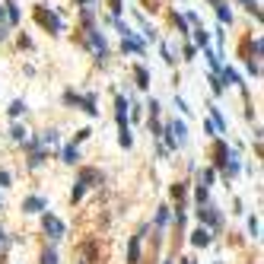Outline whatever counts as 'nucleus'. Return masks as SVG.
Returning a JSON list of instances; mask_svg holds the SVG:
<instances>
[{
	"mask_svg": "<svg viewBox=\"0 0 264 264\" xmlns=\"http://www.w3.org/2000/svg\"><path fill=\"white\" fill-rule=\"evenodd\" d=\"M162 137H166V143H169L166 150L185 147V143H188V124H185V121H175V118H172V121L162 127Z\"/></svg>",
	"mask_w": 264,
	"mask_h": 264,
	"instance_id": "1",
	"label": "nucleus"
},
{
	"mask_svg": "<svg viewBox=\"0 0 264 264\" xmlns=\"http://www.w3.org/2000/svg\"><path fill=\"white\" fill-rule=\"evenodd\" d=\"M35 19H39V26L48 29L51 35H61L64 32V19L54 13V10H45V7H35Z\"/></svg>",
	"mask_w": 264,
	"mask_h": 264,
	"instance_id": "2",
	"label": "nucleus"
},
{
	"mask_svg": "<svg viewBox=\"0 0 264 264\" xmlns=\"http://www.w3.org/2000/svg\"><path fill=\"white\" fill-rule=\"evenodd\" d=\"M86 48H92V54L99 57V61L109 57V45H105V35L99 29H86Z\"/></svg>",
	"mask_w": 264,
	"mask_h": 264,
	"instance_id": "3",
	"label": "nucleus"
},
{
	"mask_svg": "<svg viewBox=\"0 0 264 264\" xmlns=\"http://www.w3.org/2000/svg\"><path fill=\"white\" fill-rule=\"evenodd\" d=\"M42 229L51 236V239H64L67 236V226H64V220H57L54 213H45L42 217Z\"/></svg>",
	"mask_w": 264,
	"mask_h": 264,
	"instance_id": "4",
	"label": "nucleus"
},
{
	"mask_svg": "<svg viewBox=\"0 0 264 264\" xmlns=\"http://www.w3.org/2000/svg\"><path fill=\"white\" fill-rule=\"evenodd\" d=\"M197 220L213 226V229H220V226H223V213L217 207H210V204H204V207H197Z\"/></svg>",
	"mask_w": 264,
	"mask_h": 264,
	"instance_id": "5",
	"label": "nucleus"
},
{
	"mask_svg": "<svg viewBox=\"0 0 264 264\" xmlns=\"http://www.w3.org/2000/svg\"><path fill=\"white\" fill-rule=\"evenodd\" d=\"M143 48H147V45H143V39H137L134 32L121 35V51L124 54H143Z\"/></svg>",
	"mask_w": 264,
	"mask_h": 264,
	"instance_id": "6",
	"label": "nucleus"
},
{
	"mask_svg": "<svg viewBox=\"0 0 264 264\" xmlns=\"http://www.w3.org/2000/svg\"><path fill=\"white\" fill-rule=\"evenodd\" d=\"M147 233V226H143V229L130 239V245H127V264H140V236Z\"/></svg>",
	"mask_w": 264,
	"mask_h": 264,
	"instance_id": "7",
	"label": "nucleus"
},
{
	"mask_svg": "<svg viewBox=\"0 0 264 264\" xmlns=\"http://www.w3.org/2000/svg\"><path fill=\"white\" fill-rule=\"evenodd\" d=\"M45 207H48V201H45V197H39V194H32V197L22 201V213H42Z\"/></svg>",
	"mask_w": 264,
	"mask_h": 264,
	"instance_id": "8",
	"label": "nucleus"
},
{
	"mask_svg": "<svg viewBox=\"0 0 264 264\" xmlns=\"http://www.w3.org/2000/svg\"><path fill=\"white\" fill-rule=\"evenodd\" d=\"M213 242V236H210V229H204V226H201V229H194V233H191V245H197V248H207Z\"/></svg>",
	"mask_w": 264,
	"mask_h": 264,
	"instance_id": "9",
	"label": "nucleus"
},
{
	"mask_svg": "<svg viewBox=\"0 0 264 264\" xmlns=\"http://www.w3.org/2000/svg\"><path fill=\"white\" fill-rule=\"evenodd\" d=\"M95 105H99V99H95V92H86V95H83V99H80V109L83 112H86V115H99V109H95Z\"/></svg>",
	"mask_w": 264,
	"mask_h": 264,
	"instance_id": "10",
	"label": "nucleus"
},
{
	"mask_svg": "<svg viewBox=\"0 0 264 264\" xmlns=\"http://www.w3.org/2000/svg\"><path fill=\"white\" fill-rule=\"evenodd\" d=\"M239 169H242V162H239V156L233 153V156H229V159H226V166H223V169H220V172H223L226 178H233V175H239Z\"/></svg>",
	"mask_w": 264,
	"mask_h": 264,
	"instance_id": "11",
	"label": "nucleus"
},
{
	"mask_svg": "<svg viewBox=\"0 0 264 264\" xmlns=\"http://www.w3.org/2000/svg\"><path fill=\"white\" fill-rule=\"evenodd\" d=\"M134 80H137V86H140V89H150V70L143 67V64L134 67Z\"/></svg>",
	"mask_w": 264,
	"mask_h": 264,
	"instance_id": "12",
	"label": "nucleus"
},
{
	"mask_svg": "<svg viewBox=\"0 0 264 264\" xmlns=\"http://www.w3.org/2000/svg\"><path fill=\"white\" fill-rule=\"evenodd\" d=\"M207 109H210V118H213V127H217V130H226V118H223V112L217 109V105H207Z\"/></svg>",
	"mask_w": 264,
	"mask_h": 264,
	"instance_id": "13",
	"label": "nucleus"
},
{
	"mask_svg": "<svg viewBox=\"0 0 264 264\" xmlns=\"http://www.w3.org/2000/svg\"><path fill=\"white\" fill-rule=\"evenodd\" d=\"M61 159H64L67 166H77V162H80V150L74 147V143H70V147H64V153H61Z\"/></svg>",
	"mask_w": 264,
	"mask_h": 264,
	"instance_id": "14",
	"label": "nucleus"
},
{
	"mask_svg": "<svg viewBox=\"0 0 264 264\" xmlns=\"http://www.w3.org/2000/svg\"><path fill=\"white\" fill-rule=\"evenodd\" d=\"M213 153H217V169H223V166H226V159L233 156V150L226 147V143H217V150H213Z\"/></svg>",
	"mask_w": 264,
	"mask_h": 264,
	"instance_id": "15",
	"label": "nucleus"
},
{
	"mask_svg": "<svg viewBox=\"0 0 264 264\" xmlns=\"http://www.w3.org/2000/svg\"><path fill=\"white\" fill-rule=\"evenodd\" d=\"M191 35H194V45L197 48H207L210 45V35H207V29H204V26H194V32H191Z\"/></svg>",
	"mask_w": 264,
	"mask_h": 264,
	"instance_id": "16",
	"label": "nucleus"
},
{
	"mask_svg": "<svg viewBox=\"0 0 264 264\" xmlns=\"http://www.w3.org/2000/svg\"><path fill=\"white\" fill-rule=\"evenodd\" d=\"M45 159H48L45 150H32V153H29V169H42Z\"/></svg>",
	"mask_w": 264,
	"mask_h": 264,
	"instance_id": "17",
	"label": "nucleus"
},
{
	"mask_svg": "<svg viewBox=\"0 0 264 264\" xmlns=\"http://www.w3.org/2000/svg\"><path fill=\"white\" fill-rule=\"evenodd\" d=\"M10 140H13V143H26V140H29V130L22 127V124H13V130H10Z\"/></svg>",
	"mask_w": 264,
	"mask_h": 264,
	"instance_id": "18",
	"label": "nucleus"
},
{
	"mask_svg": "<svg viewBox=\"0 0 264 264\" xmlns=\"http://www.w3.org/2000/svg\"><path fill=\"white\" fill-rule=\"evenodd\" d=\"M118 143H121L124 150L134 147V137H130V127H118Z\"/></svg>",
	"mask_w": 264,
	"mask_h": 264,
	"instance_id": "19",
	"label": "nucleus"
},
{
	"mask_svg": "<svg viewBox=\"0 0 264 264\" xmlns=\"http://www.w3.org/2000/svg\"><path fill=\"white\" fill-rule=\"evenodd\" d=\"M4 13H7V22H10V26H16V22H19V7H16V4H4Z\"/></svg>",
	"mask_w": 264,
	"mask_h": 264,
	"instance_id": "20",
	"label": "nucleus"
},
{
	"mask_svg": "<svg viewBox=\"0 0 264 264\" xmlns=\"http://www.w3.org/2000/svg\"><path fill=\"white\" fill-rule=\"evenodd\" d=\"M217 16H220V22H226V26L233 22V10L226 7V0H220V4H217Z\"/></svg>",
	"mask_w": 264,
	"mask_h": 264,
	"instance_id": "21",
	"label": "nucleus"
},
{
	"mask_svg": "<svg viewBox=\"0 0 264 264\" xmlns=\"http://www.w3.org/2000/svg\"><path fill=\"white\" fill-rule=\"evenodd\" d=\"M86 188H89V185H86V182H83V178H77V185H74V191H70V201H74V204H77V201H83V194H86Z\"/></svg>",
	"mask_w": 264,
	"mask_h": 264,
	"instance_id": "22",
	"label": "nucleus"
},
{
	"mask_svg": "<svg viewBox=\"0 0 264 264\" xmlns=\"http://www.w3.org/2000/svg\"><path fill=\"white\" fill-rule=\"evenodd\" d=\"M10 115H13V118H19V115H26L29 112V105H26V99H16L13 105H10V109H7Z\"/></svg>",
	"mask_w": 264,
	"mask_h": 264,
	"instance_id": "23",
	"label": "nucleus"
},
{
	"mask_svg": "<svg viewBox=\"0 0 264 264\" xmlns=\"http://www.w3.org/2000/svg\"><path fill=\"white\" fill-rule=\"evenodd\" d=\"M248 57H251V61H258V57H261V39L248 42Z\"/></svg>",
	"mask_w": 264,
	"mask_h": 264,
	"instance_id": "24",
	"label": "nucleus"
},
{
	"mask_svg": "<svg viewBox=\"0 0 264 264\" xmlns=\"http://www.w3.org/2000/svg\"><path fill=\"white\" fill-rule=\"evenodd\" d=\"M213 178H217V172H213V169H204V172H201V188H210Z\"/></svg>",
	"mask_w": 264,
	"mask_h": 264,
	"instance_id": "25",
	"label": "nucleus"
},
{
	"mask_svg": "<svg viewBox=\"0 0 264 264\" xmlns=\"http://www.w3.org/2000/svg\"><path fill=\"white\" fill-rule=\"evenodd\" d=\"M242 4H245V10H248L251 16H255V19L261 22V10H258V0H242Z\"/></svg>",
	"mask_w": 264,
	"mask_h": 264,
	"instance_id": "26",
	"label": "nucleus"
},
{
	"mask_svg": "<svg viewBox=\"0 0 264 264\" xmlns=\"http://www.w3.org/2000/svg\"><path fill=\"white\" fill-rule=\"evenodd\" d=\"M42 264H57V251L54 248H45L42 251Z\"/></svg>",
	"mask_w": 264,
	"mask_h": 264,
	"instance_id": "27",
	"label": "nucleus"
},
{
	"mask_svg": "<svg viewBox=\"0 0 264 264\" xmlns=\"http://www.w3.org/2000/svg\"><path fill=\"white\" fill-rule=\"evenodd\" d=\"M159 54H162V61H166V64H175V57H172V48L166 45V42L159 45Z\"/></svg>",
	"mask_w": 264,
	"mask_h": 264,
	"instance_id": "28",
	"label": "nucleus"
},
{
	"mask_svg": "<svg viewBox=\"0 0 264 264\" xmlns=\"http://www.w3.org/2000/svg\"><path fill=\"white\" fill-rule=\"evenodd\" d=\"M169 223V207H159L156 210V226H166Z\"/></svg>",
	"mask_w": 264,
	"mask_h": 264,
	"instance_id": "29",
	"label": "nucleus"
},
{
	"mask_svg": "<svg viewBox=\"0 0 264 264\" xmlns=\"http://www.w3.org/2000/svg\"><path fill=\"white\" fill-rule=\"evenodd\" d=\"M248 233H251V239H258V233H261V223H258V217H251V220H248Z\"/></svg>",
	"mask_w": 264,
	"mask_h": 264,
	"instance_id": "30",
	"label": "nucleus"
},
{
	"mask_svg": "<svg viewBox=\"0 0 264 264\" xmlns=\"http://www.w3.org/2000/svg\"><path fill=\"white\" fill-rule=\"evenodd\" d=\"M172 22H175V29H178V32H188V22H185V16L172 13Z\"/></svg>",
	"mask_w": 264,
	"mask_h": 264,
	"instance_id": "31",
	"label": "nucleus"
},
{
	"mask_svg": "<svg viewBox=\"0 0 264 264\" xmlns=\"http://www.w3.org/2000/svg\"><path fill=\"white\" fill-rule=\"evenodd\" d=\"M194 197H197V207H204V204H207V188H201V185H197Z\"/></svg>",
	"mask_w": 264,
	"mask_h": 264,
	"instance_id": "32",
	"label": "nucleus"
},
{
	"mask_svg": "<svg viewBox=\"0 0 264 264\" xmlns=\"http://www.w3.org/2000/svg\"><path fill=\"white\" fill-rule=\"evenodd\" d=\"M80 16H83V22H86V26L92 29V19H95V16H92V7H83V13H80Z\"/></svg>",
	"mask_w": 264,
	"mask_h": 264,
	"instance_id": "33",
	"label": "nucleus"
},
{
	"mask_svg": "<svg viewBox=\"0 0 264 264\" xmlns=\"http://www.w3.org/2000/svg\"><path fill=\"white\" fill-rule=\"evenodd\" d=\"M89 134H92V130H89V127H83V130H77V137H74V147H77V143H83V140H86Z\"/></svg>",
	"mask_w": 264,
	"mask_h": 264,
	"instance_id": "34",
	"label": "nucleus"
},
{
	"mask_svg": "<svg viewBox=\"0 0 264 264\" xmlns=\"http://www.w3.org/2000/svg\"><path fill=\"white\" fill-rule=\"evenodd\" d=\"M169 191H172V197H175V201H182V197H185V185H172Z\"/></svg>",
	"mask_w": 264,
	"mask_h": 264,
	"instance_id": "35",
	"label": "nucleus"
},
{
	"mask_svg": "<svg viewBox=\"0 0 264 264\" xmlns=\"http://www.w3.org/2000/svg\"><path fill=\"white\" fill-rule=\"evenodd\" d=\"M10 182H13V178H10V172H0V188H10Z\"/></svg>",
	"mask_w": 264,
	"mask_h": 264,
	"instance_id": "36",
	"label": "nucleus"
},
{
	"mask_svg": "<svg viewBox=\"0 0 264 264\" xmlns=\"http://www.w3.org/2000/svg\"><path fill=\"white\" fill-rule=\"evenodd\" d=\"M175 109H178V112H185V115L191 112V109H188V102H185V99H175Z\"/></svg>",
	"mask_w": 264,
	"mask_h": 264,
	"instance_id": "37",
	"label": "nucleus"
},
{
	"mask_svg": "<svg viewBox=\"0 0 264 264\" xmlns=\"http://www.w3.org/2000/svg\"><path fill=\"white\" fill-rule=\"evenodd\" d=\"M156 115H159V102L150 99V118H156Z\"/></svg>",
	"mask_w": 264,
	"mask_h": 264,
	"instance_id": "38",
	"label": "nucleus"
},
{
	"mask_svg": "<svg viewBox=\"0 0 264 264\" xmlns=\"http://www.w3.org/2000/svg\"><path fill=\"white\" fill-rule=\"evenodd\" d=\"M19 48H32V39H29V35H19Z\"/></svg>",
	"mask_w": 264,
	"mask_h": 264,
	"instance_id": "39",
	"label": "nucleus"
},
{
	"mask_svg": "<svg viewBox=\"0 0 264 264\" xmlns=\"http://www.w3.org/2000/svg\"><path fill=\"white\" fill-rule=\"evenodd\" d=\"M77 4H80V7H89V4H92V0H77Z\"/></svg>",
	"mask_w": 264,
	"mask_h": 264,
	"instance_id": "40",
	"label": "nucleus"
},
{
	"mask_svg": "<svg viewBox=\"0 0 264 264\" xmlns=\"http://www.w3.org/2000/svg\"><path fill=\"white\" fill-rule=\"evenodd\" d=\"M0 242H7V233L4 229H0Z\"/></svg>",
	"mask_w": 264,
	"mask_h": 264,
	"instance_id": "41",
	"label": "nucleus"
},
{
	"mask_svg": "<svg viewBox=\"0 0 264 264\" xmlns=\"http://www.w3.org/2000/svg\"><path fill=\"white\" fill-rule=\"evenodd\" d=\"M182 264H191V258H182Z\"/></svg>",
	"mask_w": 264,
	"mask_h": 264,
	"instance_id": "42",
	"label": "nucleus"
},
{
	"mask_svg": "<svg viewBox=\"0 0 264 264\" xmlns=\"http://www.w3.org/2000/svg\"><path fill=\"white\" fill-rule=\"evenodd\" d=\"M0 210H4V197H0Z\"/></svg>",
	"mask_w": 264,
	"mask_h": 264,
	"instance_id": "43",
	"label": "nucleus"
},
{
	"mask_svg": "<svg viewBox=\"0 0 264 264\" xmlns=\"http://www.w3.org/2000/svg\"><path fill=\"white\" fill-rule=\"evenodd\" d=\"M162 264H172V261H162Z\"/></svg>",
	"mask_w": 264,
	"mask_h": 264,
	"instance_id": "44",
	"label": "nucleus"
},
{
	"mask_svg": "<svg viewBox=\"0 0 264 264\" xmlns=\"http://www.w3.org/2000/svg\"><path fill=\"white\" fill-rule=\"evenodd\" d=\"M213 4H220V0H213Z\"/></svg>",
	"mask_w": 264,
	"mask_h": 264,
	"instance_id": "45",
	"label": "nucleus"
},
{
	"mask_svg": "<svg viewBox=\"0 0 264 264\" xmlns=\"http://www.w3.org/2000/svg\"><path fill=\"white\" fill-rule=\"evenodd\" d=\"M217 264H223V261H217Z\"/></svg>",
	"mask_w": 264,
	"mask_h": 264,
	"instance_id": "46",
	"label": "nucleus"
}]
</instances>
